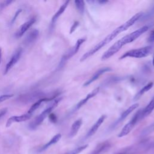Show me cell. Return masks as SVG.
<instances>
[{"mask_svg":"<svg viewBox=\"0 0 154 154\" xmlns=\"http://www.w3.org/2000/svg\"><path fill=\"white\" fill-rule=\"evenodd\" d=\"M52 99H48V98H45V99H40L38 100V101L35 102L34 104L32 105V106H31V108L29 109V110L28 111V113L30 114H32V113L37 109L38 108V107L40 106L41 103L45 101V100H51Z\"/></svg>","mask_w":154,"mask_h":154,"instance_id":"22","label":"cell"},{"mask_svg":"<svg viewBox=\"0 0 154 154\" xmlns=\"http://www.w3.org/2000/svg\"><path fill=\"white\" fill-rule=\"evenodd\" d=\"M154 109V97L150 101L148 105L143 109H142L141 112V118L143 119L146 117L148 116Z\"/></svg>","mask_w":154,"mask_h":154,"instance_id":"19","label":"cell"},{"mask_svg":"<svg viewBox=\"0 0 154 154\" xmlns=\"http://www.w3.org/2000/svg\"><path fill=\"white\" fill-rule=\"evenodd\" d=\"M141 112H142V109H140L133 116V117L129 120V122L128 123H126L124 126V127L122 129L121 131L117 135L118 137L121 138L129 134V132L132 130V129L134 128L135 125L141 120H142Z\"/></svg>","mask_w":154,"mask_h":154,"instance_id":"5","label":"cell"},{"mask_svg":"<svg viewBox=\"0 0 154 154\" xmlns=\"http://www.w3.org/2000/svg\"><path fill=\"white\" fill-rule=\"evenodd\" d=\"M152 51H153V47L152 46H144L138 49H132L125 52L124 54H123L120 57V59L122 60L128 57L137 58H144L149 55L152 52Z\"/></svg>","mask_w":154,"mask_h":154,"instance_id":"4","label":"cell"},{"mask_svg":"<svg viewBox=\"0 0 154 154\" xmlns=\"http://www.w3.org/2000/svg\"><path fill=\"white\" fill-rule=\"evenodd\" d=\"M1 58H2V49L0 48V63L1 61Z\"/></svg>","mask_w":154,"mask_h":154,"instance_id":"32","label":"cell"},{"mask_svg":"<svg viewBox=\"0 0 154 154\" xmlns=\"http://www.w3.org/2000/svg\"><path fill=\"white\" fill-rule=\"evenodd\" d=\"M35 18H31L29 20L23 23L19 28L17 31L16 32V37H22L31 28V26L35 23Z\"/></svg>","mask_w":154,"mask_h":154,"instance_id":"14","label":"cell"},{"mask_svg":"<svg viewBox=\"0 0 154 154\" xmlns=\"http://www.w3.org/2000/svg\"><path fill=\"white\" fill-rule=\"evenodd\" d=\"M111 70H112V69L111 67H102V68L99 69L96 72H95L94 73V74L86 82H84V84H83V86L87 87V86L89 85L90 84H91V83L94 82L96 80H97L102 75H103L105 72H109Z\"/></svg>","mask_w":154,"mask_h":154,"instance_id":"11","label":"cell"},{"mask_svg":"<svg viewBox=\"0 0 154 154\" xmlns=\"http://www.w3.org/2000/svg\"><path fill=\"white\" fill-rule=\"evenodd\" d=\"M106 117V115H102L97 120V121L94 123V124L91 127V128L89 129V131H88V132L87 133L85 138H88L90 137H91L92 135H93L96 131H97V129L99 128V127L100 126V125L102 124V123L104 122V120H105Z\"/></svg>","mask_w":154,"mask_h":154,"instance_id":"13","label":"cell"},{"mask_svg":"<svg viewBox=\"0 0 154 154\" xmlns=\"http://www.w3.org/2000/svg\"><path fill=\"white\" fill-rule=\"evenodd\" d=\"M61 138V134H57L55 135H54L47 143H46L45 145H43L40 149V152H42L46 149H47L48 147H49L57 143L58 142V141Z\"/></svg>","mask_w":154,"mask_h":154,"instance_id":"20","label":"cell"},{"mask_svg":"<svg viewBox=\"0 0 154 154\" xmlns=\"http://www.w3.org/2000/svg\"><path fill=\"white\" fill-rule=\"evenodd\" d=\"M154 129V124H152L151 125H150L149 126H148L147 128H146L143 132V134H144V135H146L150 132H151Z\"/></svg>","mask_w":154,"mask_h":154,"instance_id":"26","label":"cell"},{"mask_svg":"<svg viewBox=\"0 0 154 154\" xmlns=\"http://www.w3.org/2000/svg\"><path fill=\"white\" fill-rule=\"evenodd\" d=\"M99 91V88L97 87L95 89H94L93 90H92L91 92H90L86 96L85 98L82 99V100H81L74 107L72 112H75L76 111H77L78 109H79V108H81L84 105H85L90 99H91L92 97H94Z\"/></svg>","mask_w":154,"mask_h":154,"instance_id":"12","label":"cell"},{"mask_svg":"<svg viewBox=\"0 0 154 154\" xmlns=\"http://www.w3.org/2000/svg\"><path fill=\"white\" fill-rule=\"evenodd\" d=\"M88 147V144H84L83 146H81L79 147H76L75 149L64 153V154H79V153H81L82 150H84V149H85L87 147Z\"/></svg>","mask_w":154,"mask_h":154,"instance_id":"24","label":"cell"},{"mask_svg":"<svg viewBox=\"0 0 154 154\" xmlns=\"http://www.w3.org/2000/svg\"><path fill=\"white\" fill-rule=\"evenodd\" d=\"M143 12L137 13L135 14H134L133 16H132L126 22L120 25L119 26L117 27L109 34L106 36L102 40H101L94 47H93L91 49H90L89 51L86 52L84 54H83V55L80 58V61L82 62L84 60L88 58L89 57H90L91 56H92L93 55H94L96 52L100 50L102 47H103L104 46L107 45L108 43H109L111 41H112L120 33L127 30L129 27L133 25L138 20H139L143 16Z\"/></svg>","mask_w":154,"mask_h":154,"instance_id":"1","label":"cell"},{"mask_svg":"<svg viewBox=\"0 0 154 154\" xmlns=\"http://www.w3.org/2000/svg\"><path fill=\"white\" fill-rule=\"evenodd\" d=\"M110 147L111 143L108 141H105L99 143L90 154H102L108 150Z\"/></svg>","mask_w":154,"mask_h":154,"instance_id":"15","label":"cell"},{"mask_svg":"<svg viewBox=\"0 0 154 154\" xmlns=\"http://www.w3.org/2000/svg\"><path fill=\"white\" fill-rule=\"evenodd\" d=\"M39 31L37 29H34L31 31L26 37L25 42L26 44H29L34 42V40L37 38L38 36Z\"/></svg>","mask_w":154,"mask_h":154,"instance_id":"21","label":"cell"},{"mask_svg":"<svg viewBox=\"0 0 154 154\" xmlns=\"http://www.w3.org/2000/svg\"><path fill=\"white\" fill-rule=\"evenodd\" d=\"M8 111V109L7 108H4L0 109V118H1L4 115H5Z\"/></svg>","mask_w":154,"mask_h":154,"instance_id":"29","label":"cell"},{"mask_svg":"<svg viewBox=\"0 0 154 154\" xmlns=\"http://www.w3.org/2000/svg\"><path fill=\"white\" fill-rule=\"evenodd\" d=\"M82 119H79L73 123L71 126L70 133H69V137L70 138L75 137L77 134L79 129L82 126Z\"/></svg>","mask_w":154,"mask_h":154,"instance_id":"17","label":"cell"},{"mask_svg":"<svg viewBox=\"0 0 154 154\" xmlns=\"http://www.w3.org/2000/svg\"><path fill=\"white\" fill-rule=\"evenodd\" d=\"M86 38H79L75 45L72 48H70L66 53V54H64V55L62 57L61 60V61L60 63V66H62L64 65V63L68 60L69 59L71 58L74 55H75L78 51H79L81 46L82 45V43L85 41Z\"/></svg>","mask_w":154,"mask_h":154,"instance_id":"6","label":"cell"},{"mask_svg":"<svg viewBox=\"0 0 154 154\" xmlns=\"http://www.w3.org/2000/svg\"><path fill=\"white\" fill-rule=\"evenodd\" d=\"M138 105H139V104L138 103H134L132 105H131L128 108H127L125 111H124L121 114V115L120 116L119 119L117 120H116L114 122V123L111 125V128L112 129L114 128L117 125H118L120 123H121L122 121H123L134 110H135L138 106Z\"/></svg>","mask_w":154,"mask_h":154,"instance_id":"9","label":"cell"},{"mask_svg":"<svg viewBox=\"0 0 154 154\" xmlns=\"http://www.w3.org/2000/svg\"><path fill=\"white\" fill-rule=\"evenodd\" d=\"M148 42L150 43L154 42V30L152 31V32H150L148 38Z\"/></svg>","mask_w":154,"mask_h":154,"instance_id":"28","label":"cell"},{"mask_svg":"<svg viewBox=\"0 0 154 154\" xmlns=\"http://www.w3.org/2000/svg\"><path fill=\"white\" fill-rule=\"evenodd\" d=\"M149 29V25H144L139 29L128 34V35L124 36L116 43H114L108 50H106L101 57L102 60H106L112 57L113 55L116 54L120 49L125 45L130 43L137 38H138L141 35L146 32Z\"/></svg>","mask_w":154,"mask_h":154,"instance_id":"2","label":"cell"},{"mask_svg":"<svg viewBox=\"0 0 154 154\" xmlns=\"http://www.w3.org/2000/svg\"><path fill=\"white\" fill-rule=\"evenodd\" d=\"M61 98H58L55 100L48 106L44 111H43L29 125V128L31 129H34L37 126H38L44 120L51 114L52 111H53L55 108L57 107L58 103L61 101Z\"/></svg>","mask_w":154,"mask_h":154,"instance_id":"3","label":"cell"},{"mask_svg":"<svg viewBox=\"0 0 154 154\" xmlns=\"http://www.w3.org/2000/svg\"><path fill=\"white\" fill-rule=\"evenodd\" d=\"M150 145L147 143H141L137 146L127 147L115 154H137L142 151H146L150 147Z\"/></svg>","mask_w":154,"mask_h":154,"instance_id":"7","label":"cell"},{"mask_svg":"<svg viewBox=\"0 0 154 154\" xmlns=\"http://www.w3.org/2000/svg\"><path fill=\"white\" fill-rule=\"evenodd\" d=\"M79 25V22L78 21H75L73 24H72V26H71L70 28V34H72V32H74V31L76 29V28H77V26H78Z\"/></svg>","mask_w":154,"mask_h":154,"instance_id":"27","label":"cell"},{"mask_svg":"<svg viewBox=\"0 0 154 154\" xmlns=\"http://www.w3.org/2000/svg\"><path fill=\"white\" fill-rule=\"evenodd\" d=\"M32 116V114H30L28 112L20 115V116H13L8 119L6 122V127H10L13 123H20L22 122L26 121L29 120Z\"/></svg>","mask_w":154,"mask_h":154,"instance_id":"10","label":"cell"},{"mask_svg":"<svg viewBox=\"0 0 154 154\" xmlns=\"http://www.w3.org/2000/svg\"><path fill=\"white\" fill-rule=\"evenodd\" d=\"M152 64H153V67H154V56H153V60H152Z\"/></svg>","mask_w":154,"mask_h":154,"instance_id":"33","label":"cell"},{"mask_svg":"<svg viewBox=\"0 0 154 154\" xmlns=\"http://www.w3.org/2000/svg\"><path fill=\"white\" fill-rule=\"evenodd\" d=\"M22 10H21V9H20L19 10H18L17 12H16V15H15V17H14V18L13 19V20H12V23L13 22H14V21H15V20H16V18L17 17V16H18V14H19V13H20V11H21Z\"/></svg>","mask_w":154,"mask_h":154,"instance_id":"31","label":"cell"},{"mask_svg":"<svg viewBox=\"0 0 154 154\" xmlns=\"http://www.w3.org/2000/svg\"><path fill=\"white\" fill-rule=\"evenodd\" d=\"M49 119L52 122H55L57 121V117L54 114H50L49 115Z\"/></svg>","mask_w":154,"mask_h":154,"instance_id":"30","label":"cell"},{"mask_svg":"<svg viewBox=\"0 0 154 154\" xmlns=\"http://www.w3.org/2000/svg\"><path fill=\"white\" fill-rule=\"evenodd\" d=\"M13 96V94H2L0 96V103L8 100V99L11 98V97Z\"/></svg>","mask_w":154,"mask_h":154,"instance_id":"25","label":"cell"},{"mask_svg":"<svg viewBox=\"0 0 154 154\" xmlns=\"http://www.w3.org/2000/svg\"><path fill=\"white\" fill-rule=\"evenodd\" d=\"M69 3V1H65L61 5V6L60 7V8L58 10V11L55 13V14L54 15V16L52 17V20H51V26H53L56 23V22L58 20V19L59 18V17L64 13V11L66 9L67 7L68 6Z\"/></svg>","mask_w":154,"mask_h":154,"instance_id":"16","label":"cell"},{"mask_svg":"<svg viewBox=\"0 0 154 154\" xmlns=\"http://www.w3.org/2000/svg\"><path fill=\"white\" fill-rule=\"evenodd\" d=\"M153 85V82H149L147 84H146V85H144L141 90H140L138 93L135 95V96L133 98L134 100H137L138 99H139L145 93L147 92L149 90H150L152 87Z\"/></svg>","mask_w":154,"mask_h":154,"instance_id":"18","label":"cell"},{"mask_svg":"<svg viewBox=\"0 0 154 154\" xmlns=\"http://www.w3.org/2000/svg\"><path fill=\"white\" fill-rule=\"evenodd\" d=\"M75 4L79 13H81V14H83V13H84V9H85L84 1L81 0H76V1H75Z\"/></svg>","mask_w":154,"mask_h":154,"instance_id":"23","label":"cell"},{"mask_svg":"<svg viewBox=\"0 0 154 154\" xmlns=\"http://www.w3.org/2000/svg\"><path fill=\"white\" fill-rule=\"evenodd\" d=\"M22 53V49L21 48H19L17 50L15 51L14 54L11 57L10 60L7 63L5 69H4V75L7 73L17 63V62L19 60L21 55Z\"/></svg>","mask_w":154,"mask_h":154,"instance_id":"8","label":"cell"}]
</instances>
